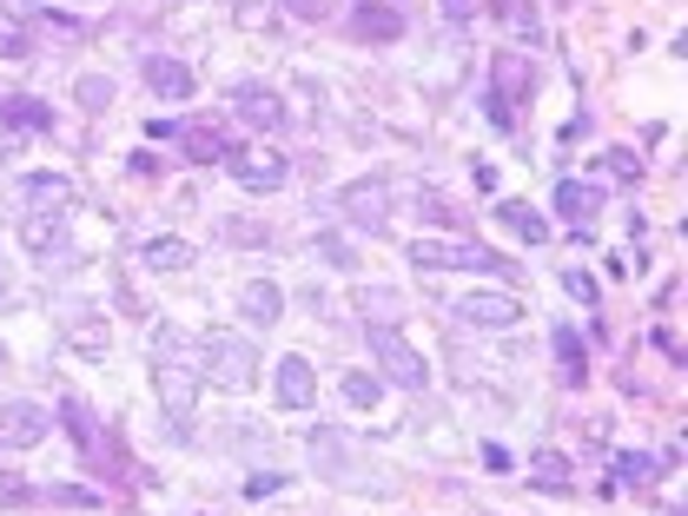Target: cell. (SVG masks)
<instances>
[{"mask_svg": "<svg viewBox=\"0 0 688 516\" xmlns=\"http://www.w3.org/2000/svg\"><path fill=\"white\" fill-rule=\"evenodd\" d=\"M139 80H146L159 99H192V66L172 60V53H146V60H139Z\"/></svg>", "mask_w": 688, "mask_h": 516, "instance_id": "obj_13", "label": "cell"}, {"mask_svg": "<svg viewBox=\"0 0 688 516\" xmlns=\"http://www.w3.org/2000/svg\"><path fill=\"white\" fill-rule=\"evenodd\" d=\"M239 312H245L252 325H278V318H285V292H278L272 278H245V285H239Z\"/></svg>", "mask_w": 688, "mask_h": 516, "instance_id": "obj_20", "label": "cell"}, {"mask_svg": "<svg viewBox=\"0 0 688 516\" xmlns=\"http://www.w3.org/2000/svg\"><path fill=\"white\" fill-rule=\"evenodd\" d=\"M152 358H166V365H192V371H199V338H186L179 325H159V331H152Z\"/></svg>", "mask_w": 688, "mask_h": 516, "instance_id": "obj_23", "label": "cell"}, {"mask_svg": "<svg viewBox=\"0 0 688 516\" xmlns=\"http://www.w3.org/2000/svg\"><path fill=\"white\" fill-rule=\"evenodd\" d=\"M338 398H345L351 411H378V404H384V385H378L371 371H345V385H338Z\"/></svg>", "mask_w": 688, "mask_h": 516, "instance_id": "obj_25", "label": "cell"}, {"mask_svg": "<svg viewBox=\"0 0 688 516\" xmlns=\"http://www.w3.org/2000/svg\"><path fill=\"white\" fill-rule=\"evenodd\" d=\"M0 60H33V27H27V13H7V7H0Z\"/></svg>", "mask_w": 688, "mask_h": 516, "instance_id": "obj_24", "label": "cell"}, {"mask_svg": "<svg viewBox=\"0 0 688 516\" xmlns=\"http://www.w3.org/2000/svg\"><path fill=\"white\" fill-rule=\"evenodd\" d=\"M563 292L583 298V305H596V278H590V272H563Z\"/></svg>", "mask_w": 688, "mask_h": 516, "instance_id": "obj_37", "label": "cell"}, {"mask_svg": "<svg viewBox=\"0 0 688 516\" xmlns=\"http://www.w3.org/2000/svg\"><path fill=\"white\" fill-rule=\"evenodd\" d=\"M179 146H186V159H199V166H212V159H225V126L219 119H186L179 126Z\"/></svg>", "mask_w": 688, "mask_h": 516, "instance_id": "obj_18", "label": "cell"}, {"mask_svg": "<svg viewBox=\"0 0 688 516\" xmlns=\"http://www.w3.org/2000/svg\"><path fill=\"white\" fill-rule=\"evenodd\" d=\"M311 252H318L325 265H351V245H345V239H331V232H318V239H311Z\"/></svg>", "mask_w": 688, "mask_h": 516, "instance_id": "obj_36", "label": "cell"}, {"mask_svg": "<svg viewBox=\"0 0 688 516\" xmlns=\"http://www.w3.org/2000/svg\"><path fill=\"white\" fill-rule=\"evenodd\" d=\"M245 192H278L285 179H292V159L285 152H272V146H225V159H219Z\"/></svg>", "mask_w": 688, "mask_h": 516, "instance_id": "obj_4", "label": "cell"}, {"mask_svg": "<svg viewBox=\"0 0 688 516\" xmlns=\"http://www.w3.org/2000/svg\"><path fill=\"white\" fill-rule=\"evenodd\" d=\"M603 212V192L590 186V179H557V219H570V225H590Z\"/></svg>", "mask_w": 688, "mask_h": 516, "instance_id": "obj_19", "label": "cell"}, {"mask_svg": "<svg viewBox=\"0 0 688 516\" xmlns=\"http://www.w3.org/2000/svg\"><path fill=\"white\" fill-rule=\"evenodd\" d=\"M411 265L417 272H510L490 245H477V239H417L411 245Z\"/></svg>", "mask_w": 688, "mask_h": 516, "instance_id": "obj_3", "label": "cell"}, {"mask_svg": "<svg viewBox=\"0 0 688 516\" xmlns=\"http://www.w3.org/2000/svg\"><path fill=\"white\" fill-rule=\"evenodd\" d=\"M371 358L384 365V378H398L404 391H424L431 385V365L417 358V345H404L391 325H371Z\"/></svg>", "mask_w": 688, "mask_h": 516, "instance_id": "obj_6", "label": "cell"}, {"mask_svg": "<svg viewBox=\"0 0 688 516\" xmlns=\"http://www.w3.org/2000/svg\"><path fill=\"white\" fill-rule=\"evenodd\" d=\"M345 27H351L358 40H398V33H404V13H398V7H384V0H358Z\"/></svg>", "mask_w": 688, "mask_h": 516, "instance_id": "obj_17", "label": "cell"}, {"mask_svg": "<svg viewBox=\"0 0 688 516\" xmlns=\"http://www.w3.org/2000/svg\"><path fill=\"white\" fill-rule=\"evenodd\" d=\"M338 212L358 225V232H391V179L371 172V179H351L338 192Z\"/></svg>", "mask_w": 688, "mask_h": 516, "instance_id": "obj_5", "label": "cell"}, {"mask_svg": "<svg viewBox=\"0 0 688 516\" xmlns=\"http://www.w3.org/2000/svg\"><path fill=\"white\" fill-rule=\"evenodd\" d=\"M490 13L504 20V33L517 40V53L543 46V13H537V0H490Z\"/></svg>", "mask_w": 688, "mask_h": 516, "instance_id": "obj_15", "label": "cell"}, {"mask_svg": "<svg viewBox=\"0 0 688 516\" xmlns=\"http://www.w3.org/2000/svg\"><path fill=\"white\" fill-rule=\"evenodd\" d=\"M60 418H66V431H73V444H86V451H99V431H93V411H86L80 398H66V404H60Z\"/></svg>", "mask_w": 688, "mask_h": 516, "instance_id": "obj_29", "label": "cell"}, {"mask_svg": "<svg viewBox=\"0 0 688 516\" xmlns=\"http://www.w3.org/2000/svg\"><path fill=\"white\" fill-rule=\"evenodd\" d=\"M0 371H7V351H0Z\"/></svg>", "mask_w": 688, "mask_h": 516, "instance_id": "obj_42", "label": "cell"}, {"mask_svg": "<svg viewBox=\"0 0 688 516\" xmlns=\"http://www.w3.org/2000/svg\"><path fill=\"white\" fill-rule=\"evenodd\" d=\"M152 391H159V411L186 431V424H192V404H199V371H192V365L152 358Z\"/></svg>", "mask_w": 688, "mask_h": 516, "instance_id": "obj_7", "label": "cell"}, {"mask_svg": "<svg viewBox=\"0 0 688 516\" xmlns=\"http://www.w3.org/2000/svg\"><path fill=\"white\" fill-rule=\"evenodd\" d=\"M278 404H285V411H298V418L318 404V371H311V358H298V351H292V358H278Z\"/></svg>", "mask_w": 688, "mask_h": 516, "instance_id": "obj_11", "label": "cell"}, {"mask_svg": "<svg viewBox=\"0 0 688 516\" xmlns=\"http://www.w3.org/2000/svg\"><path fill=\"white\" fill-rule=\"evenodd\" d=\"M225 239H232V245H265L272 232H265L258 219H225Z\"/></svg>", "mask_w": 688, "mask_h": 516, "instance_id": "obj_34", "label": "cell"}, {"mask_svg": "<svg viewBox=\"0 0 688 516\" xmlns=\"http://www.w3.org/2000/svg\"><path fill=\"white\" fill-rule=\"evenodd\" d=\"M66 338H73L93 365L113 351V331H106V318H99V312H73V318H66Z\"/></svg>", "mask_w": 688, "mask_h": 516, "instance_id": "obj_22", "label": "cell"}, {"mask_svg": "<svg viewBox=\"0 0 688 516\" xmlns=\"http://www.w3.org/2000/svg\"><path fill=\"white\" fill-rule=\"evenodd\" d=\"M616 471H623V484H656V457H643V451H623Z\"/></svg>", "mask_w": 688, "mask_h": 516, "instance_id": "obj_33", "label": "cell"}, {"mask_svg": "<svg viewBox=\"0 0 688 516\" xmlns=\"http://www.w3.org/2000/svg\"><path fill=\"white\" fill-rule=\"evenodd\" d=\"M40 438H46V411H40V404H27V398L0 404V444H7V451H33Z\"/></svg>", "mask_w": 688, "mask_h": 516, "instance_id": "obj_12", "label": "cell"}, {"mask_svg": "<svg viewBox=\"0 0 688 516\" xmlns=\"http://www.w3.org/2000/svg\"><path fill=\"white\" fill-rule=\"evenodd\" d=\"M20 206L27 212H66L73 206V179L66 172H27L20 179Z\"/></svg>", "mask_w": 688, "mask_h": 516, "instance_id": "obj_14", "label": "cell"}, {"mask_svg": "<svg viewBox=\"0 0 688 516\" xmlns=\"http://www.w3.org/2000/svg\"><path fill=\"white\" fill-rule=\"evenodd\" d=\"M73 99H80L86 113H106V106H113V80H106V73H80V80H73Z\"/></svg>", "mask_w": 688, "mask_h": 516, "instance_id": "obj_27", "label": "cell"}, {"mask_svg": "<svg viewBox=\"0 0 688 516\" xmlns=\"http://www.w3.org/2000/svg\"><path fill=\"white\" fill-rule=\"evenodd\" d=\"M530 484H537V491H557V497H563V491H570V464H563L557 451H543V457L530 464Z\"/></svg>", "mask_w": 688, "mask_h": 516, "instance_id": "obj_28", "label": "cell"}, {"mask_svg": "<svg viewBox=\"0 0 688 516\" xmlns=\"http://www.w3.org/2000/svg\"><path fill=\"white\" fill-rule=\"evenodd\" d=\"M437 7H444V20H457V27H464V20H470L484 0H437Z\"/></svg>", "mask_w": 688, "mask_h": 516, "instance_id": "obj_40", "label": "cell"}, {"mask_svg": "<svg viewBox=\"0 0 688 516\" xmlns=\"http://www.w3.org/2000/svg\"><path fill=\"white\" fill-rule=\"evenodd\" d=\"M311 457H318L325 471H345V438H338V431H318V438H311Z\"/></svg>", "mask_w": 688, "mask_h": 516, "instance_id": "obj_32", "label": "cell"}, {"mask_svg": "<svg viewBox=\"0 0 688 516\" xmlns=\"http://www.w3.org/2000/svg\"><path fill=\"white\" fill-rule=\"evenodd\" d=\"M358 305L371 312V325H391V312H398V298H391V292H371V285L358 292Z\"/></svg>", "mask_w": 688, "mask_h": 516, "instance_id": "obj_35", "label": "cell"}, {"mask_svg": "<svg viewBox=\"0 0 688 516\" xmlns=\"http://www.w3.org/2000/svg\"><path fill=\"white\" fill-rule=\"evenodd\" d=\"M530 93H537V66H530V53H517V46H504V53L490 60V119H497V126L510 133Z\"/></svg>", "mask_w": 688, "mask_h": 516, "instance_id": "obj_2", "label": "cell"}, {"mask_svg": "<svg viewBox=\"0 0 688 516\" xmlns=\"http://www.w3.org/2000/svg\"><path fill=\"white\" fill-rule=\"evenodd\" d=\"M0 119H13V126H46L53 113L33 106V99H20V93H0Z\"/></svg>", "mask_w": 688, "mask_h": 516, "instance_id": "obj_31", "label": "cell"}, {"mask_svg": "<svg viewBox=\"0 0 688 516\" xmlns=\"http://www.w3.org/2000/svg\"><path fill=\"white\" fill-rule=\"evenodd\" d=\"M451 318L484 325V331H510V325L523 318V298H510V292H464V298L451 305Z\"/></svg>", "mask_w": 688, "mask_h": 516, "instance_id": "obj_8", "label": "cell"}, {"mask_svg": "<svg viewBox=\"0 0 688 516\" xmlns=\"http://www.w3.org/2000/svg\"><path fill=\"white\" fill-rule=\"evenodd\" d=\"M550 345H557V365H563V378H570V385H583V378H590V365H583V338H576L570 325H557V338H550Z\"/></svg>", "mask_w": 688, "mask_h": 516, "instance_id": "obj_26", "label": "cell"}, {"mask_svg": "<svg viewBox=\"0 0 688 516\" xmlns=\"http://www.w3.org/2000/svg\"><path fill=\"white\" fill-rule=\"evenodd\" d=\"M285 13H298V20H325V0H278Z\"/></svg>", "mask_w": 688, "mask_h": 516, "instance_id": "obj_39", "label": "cell"}, {"mask_svg": "<svg viewBox=\"0 0 688 516\" xmlns=\"http://www.w3.org/2000/svg\"><path fill=\"white\" fill-rule=\"evenodd\" d=\"M20 252L53 265L66 252V212H20Z\"/></svg>", "mask_w": 688, "mask_h": 516, "instance_id": "obj_10", "label": "cell"}, {"mask_svg": "<svg viewBox=\"0 0 688 516\" xmlns=\"http://www.w3.org/2000/svg\"><path fill=\"white\" fill-rule=\"evenodd\" d=\"M7 285H13V272H7V259H0V298H7Z\"/></svg>", "mask_w": 688, "mask_h": 516, "instance_id": "obj_41", "label": "cell"}, {"mask_svg": "<svg viewBox=\"0 0 688 516\" xmlns=\"http://www.w3.org/2000/svg\"><path fill=\"white\" fill-rule=\"evenodd\" d=\"M656 351H663L669 365H682V338H676V331H663V325H656Z\"/></svg>", "mask_w": 688, "mask_h": 516, "instance_id": "obj_38", "label": "cell"}, {"mask_svg": "<svg viewBox=\"0 0 688 516\" xmlns=\"http://www.w3.org/2000/svg\"><path fill=\"white\" fill-rule=\"evenodd\" d=\"M232 113H239L245 126H258V133H278V126H285V99H278L265 80H239V86H232Z\"/></svg>", "mask_w": 688, "mask_h": 516, "instance_id": "obj_9", "label": "cell"}, {"mask_svg": "<svg viewBox=\"0 0 688 516\" xmlns=\"http://www.w3.org/2000/svg\"><path fill=\"white\" fill-rule=\"evenodd\" d=\"M139 259H146V272H186V265H192V245H186L179 232H159V239L139 245Z\"/></svg>", "mask_w": 688, "mask_h": 516, "instance_id": "obj_21", "label": "cell"}, {"mask_svg": "<svg viewBox=\"0 0 688 516\" xmlns=\"http://www.w3.org/2000/svg\"><path fill=\"white\" fill-rule=\"evenodd\" d=\"M596 179H616V186H636V179H643V166H636L629 152H596Z\"/></svg>", "mask_w": 688, "mask_h": 516, "instance_id": "obj_30", "label": "cell"}, {"mask_svg": "<svg viewBox=\"0 0 688 516\" xmlns=\"http://www.w3.org/2000/svg\"><path fill=\"white\" fill-rule=\"evenodd\" d=\"M199 371H205L219 391H252V385H258V351H252L239 331L212 325V331L199 338Z\"/></svg>", "mask_w": 688, "mask_h": 516, "instance_id": "obj_1", "label": "cell"}, {"mask_svg": "<svg viewBox=\"0 0 688 516\" xmlns=\"http://www.w3.org/2000/svg\"><path fill=\"white\" fill-rule=\"evenodd\" d=\"M490 212H497V225H504L510 239H523V245H543V239H550V219H543L537 206H523V199H497Z\"/></svg>", "mask_w": 688, "mask_h": 516, "instance_id": "obj_16", "label": "cell"}]
</instances>
